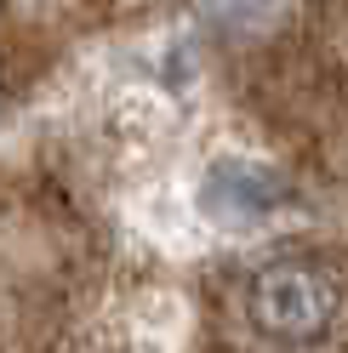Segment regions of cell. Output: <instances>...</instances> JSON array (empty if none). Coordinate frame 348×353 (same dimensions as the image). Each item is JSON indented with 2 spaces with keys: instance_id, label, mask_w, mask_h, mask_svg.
<instances>
[{
  "instance_id": "cell-1",
  "label": "cell",
  "mask_w": 348,
  "mask_h": 353,
  "mask_svg": "<svg viewBox=\"0 0 348 353\" xmlns=\"http://www.w3.org/2000/svg\"><path fill=\"white\" fill-rule=\"evenodd\" d=\"M246 307H251V325L263 330L269 342L309 347L337 325L342 285H337L331 268H320L314 256H280L269 268H257Z\"/></svg>"
},
{
  "instance_id": "cell-2",
  "label": "cell",
  "mask_w": 348,
  "mask_h": 353,
  "mask_svg": "<svg viewBox=\"0 0 348 353\" xmlns=\"http://www.w3.org/2000/svg\"><path fill=\"white\" fill-rule=\"evenodd\" d=\"M286 200V188L274 183L269 171H257L246 160H223L211 176H206V205L217 216H234V223H246V216H263L269 205Z\"/></svg>"
}]
</instances>
